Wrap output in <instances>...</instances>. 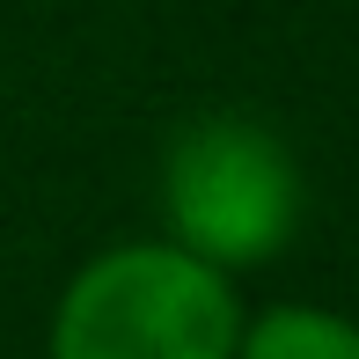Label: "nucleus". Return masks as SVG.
I'll return each mask as SVG.
<instances>
[{"label":"nucleus","instance_id":"obj_1","mask_svg":"<svg viewBox=\"0 0 359 359\" xmlns=\"http://www.w3.org/2000/svg\"><path fill=\"white\" fill-rule=\"evenodd\" d=\"M52 359H235V301L191 250H110L59 301Z\"/></svg>","mask_w":359,"mask_h":359},{"label":"nucleus","instance_id":"obj_2","mask_svg":"<svg viewBox=\"0 0 359 359\" xmlns=\"http://www.w3.org/2000/svg\"><path fill=\"white\" fill-rule=\"evenodd\" d=\"M169 220L176 242L205 264H257L301 220L293 154L250 118H205L169 147Z\"/></svg>","mask_w":359,"mask_h":359},{"label":"nucleus","instance_id":"obj_3","mask_svg":"<svg viewBox=\"0 0 359 359\" xmlns=\"http://www.w3.org/2000/svg\"><path fill=\"white\" fill-rule=\"evenodd\" d=\"M242 359H359V330L323 308H271L250 330Z\"/></svg>","mask_w":359,"mask_h":359}]
</instances>
